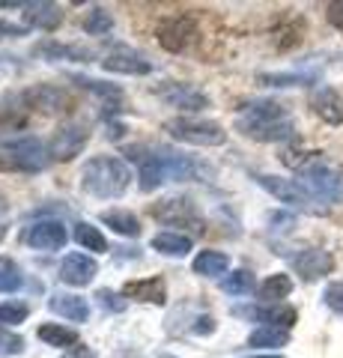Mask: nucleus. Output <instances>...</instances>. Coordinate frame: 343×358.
<instances>
[{"mask_svg":"<svg viewBox=\"0 0 343 358\" xmlns=\"http://www.w3.org/2000/svg\"><path fill=\"white\" fill-rule=\"evenodd\" d=\"M51 150L27 131H0V167L18 173H39L51 164Z\"/></svg>","mask_w":343,"mask_h":358,"instance_id":"f257e3e1","label":"nucleus"},{"mask_svg":"<svg viewBox=\"0 0 343 358\" xmlns=\"http://www.w3.org/2000/svg\"><path fill=\"white\" fill-rule=\"evenodd\" d=\"M129 167L117 155H96L84 164L81 171V188L98 200H114L129 188Z\"/></svg>","mask_w":343,"mask_h":358,"instance_id":"f03ea898","label":"nucleus"},{"mask_svg":"<svg viewBox=\"0 0 343 358\" xmlns=\"http://www.w3.org/2000/svg\"><path fill=\"white\" fill-rule=\"evenodd\" d=\"M298 182H302L307 192H311L319 203H343V167L328 162L326 155H307V159L298 164Z\"/></svg>","mask_w":343,"mask_h":358,"instance_id":"7ed1b4c3","label":"nucleus"},{"mask_svg":"<svg viewBox=\"0 0 343 358\" xmlns=\"http://www.w3.org/2000/svg\"><path fill=\"white\" fill-rule=\"evenodd\" d=\"M257 182L272 197H278L281 203H286V206H295V209H302V212H314V215H323V212H328V206L319 203V200L311 192H307V188L298 182V179H281V176H272V173H260Z\"/></svg>","mask_w":343,"mask_h":358,"instance_id":"20e7f679","label":"nucleus"},{"mask_svg":"<svg viewBox=\"0 0 343 358\" xmlns=\"http://www.w3.org/2000/svg\"><path fill=\"white\" fill-rule=\"evenodd\" d=\"M170 138L194 143V147H221L227 141V131L212 120H194V117H173L164 122Z\"/></svg>","mask_w":343,"mask_h":358,"instance_id":"39448f33","label":"nucleus"},{"mask_svg":"<svg viewBox=\"0 0 343 358\" xmlns=\"http://www.w3.org/2000/svg\"><path fill=\"white\" fill-rule=\"evenodd\" d=\"M27 245L30 248H39V251H60L66 248V242H69V233L60 221L54 218H42L36 224H30L27 227Z\"/></svg>","mask_w":343,"mask_h":358,"instance_id":"423d86ee","label":"nucleus"},{"mask_svg":"<svg viewBox=\"0 0 343 358\" xmlns=\"http://www.w3.org/2000/svg\"><path fill=\"white\" fill-rule=\"evenodd\" d=\"M87 138H90V131L84 126H63L48 143L51 159L54 162H72L75 155H81V150L87 147Z\"/></svg>","mask_w":343,"mask_h":358,"instance_id":"0eeeda50","label":"nucleus"},{"mask_svg":"<svg viewBox=\"0 0 343 358\" xmlns=\"http://www.w3.org/2000/svg\"><path fill=\"white\" fill-rule=\"evenodd\" d=\"M290 260H293V268L305 281H319V278L335 268V257L323 248H302L298 254H293Z\"/></svg>","mask_w":343,"mask_h":358,"instance_id":"6e6552de","label":"nucleus"},{"mask_svg":"<svg viewBox=\"0 0 343 358\" xmlns=\"http://www.w3.org/2000/svg\"><path fill=\"white\" fill-rule=\"evenodd\" d=\"M159 96L161 102H168L170 108H180V110H200L209 108V99L206 93H200L194 84H180V81H170L159 87Z\"/></svg>","mask_w":343,"mask_h":358,"instance_id":"1a4fd4ad","label":"nucleus"},{"mask_svg":"<svg viewBox=\"0 0 343 358\" xmlns=\"http://www.w3.org/2000/svg\"><path fill=\"white\" fill-rule=\"evenodd\" d=\"M96 275H98V263L87 254H66L60 263V281L69 287H90Z\"/></svg>","mask_w":343,"mask_h":358,"instance_id":"9d476101","label":"nucleus"},{"mask_svg":"<svg viewBox=\"0 0 343 358\" xmlns=\"http://www.w3.org/2000/svg\"><path fill=\"white\" fill-rule=\"evenodd\" d=\"M152 212H156V218L168 221V224H176V227H180V224H191L194 233L203 230V221H200V215H197L194 203L191 200H185V197H168L161 206H156Z\"/></svg>","mask_w":343,"mask_h":358,"instance_id":"9b49d317","label":"nucleus"},{"mask_svg":"<svg viewBox=\"0 0 343 358\" xmlns=\"http://www.w3.org/2000/svg\"><path fill=\"white\" fill-rule=\"evenodd\" d=\"M102 69L117 72V75H149L152 63L147 57H140L138 51H131V48H117L102 60Z\"/></svg>","mask_w":343,"mask_h":358,"instance_id":"f8f14e48","label":"nucleus"},{"mask_svg":"<svg viewBox=\"0 0 343 358\" xmlns=\"http://www.w3.org/2000/svg\"><path fill=\"white\" fill-rule=\"evenodd\" d=\"M239 317H248V320H257V322H265L272 329H286L295 322V310L286 308V305H260V308H236Z\"/></svg>","mask_w":343,"mask_h":358,"instance_id":"ddd939ff","label":"nucleus"},{"mask_svg":"<svg viewBox=\"0 0 343 358\" xmlns=\"http://www.w3.org/2000/svg\"><path fill=\"white\" fill-rule=\"evenodd\" d=\"M239 131L251 141H286L295 134V126L290 120H275V122H236Z\"/></svg>","mask_w":343,"mask_h":358,"instance_id":"4468645a","label":"nucleus"},{"mask_svg":"<svg viewBox=\"0 0 343 358\" xmlns=\"http://www.w3.org/2000/svg\"><path fill=\"white\" fill-rule=\"evenodd\" d=\"M311 108L316 110L319 120H326L328 126H340L343 122V102L331 87H316L311 96Z\"/></svg>","mask_w":343,"mask_h":358,"instance_id":"2eb2a0df","label":"nucleus"},{"mask_svg":"<svg viewBox=\"0 0 343 358\" xmlns=\"http://www.w3.org/2000/svg\"><path fill=\"white\" fill-rule=\"evenodd\" d=\"M66 93L57 87H33L24 93V105L33 108V110H39V114H57V110L66 108Z\"/></svg>","mask_w":343,"mask_h":358,"instance_id":"dca6fc26","label":"nucleus"},{"mask_svg":"<svg viewBox=\"0 0 343 358\" xmlns=\"http://www.w3.org/2000/svg\"><path fill=\"white\" fill-rule=\"evenodd\" d=\"M191 33H194V24H191V18H185V15H176V18H168L161 24L159 30V39L161 45L168 51H182L188 42H191Z\"/></svg>","mask_w":343,"mask_h":358,"instance_id":"f3484780","label":"nucleus"},{"mask_svg":"<svg viewBox=\"0 0 343 358\" xmlns=\"http://www.w3.org/2000/svg\"><path fill=\"white\" fill-rule=\"evenodd\" d=\"M126 299H138V301H149V305H164V281L156 278H143V281H129L123 287Z\"/></svg>","mask_w":343,"mask_h":358,"instance_id":"a211bd4d","label":"nucleus"},{"mask_svg":"<svg viewBox=\"0 0 343 358\" xmlns=\"http://www.w3.org/2000/svg\"><path fill=\"white\" fill-rule=\"evenodd\" d=\"M275 120H286V108L281 102L263 99V102H248L242 108L236 122H275Z\"/></svg>","mask_w":343,"mask_h":358,"instance_id":"6ab92c4d","label":"nucleus"},{"mask_svg":"<svg viewBox=\"0 0 343 358\" xmlns=\"http://www.w3.org/2000/svg\"><path fill=\"white\" fill-rule=\"evenodd\" d=\"M51 310L66 317L69 322H84L90 317V308H87V299L72 296V293H54L51 296Z\"/></svg>","mask_w":343,"mask_h":358,"instance_id":"aec40b11","label":"nucleus"},{"mask_svg":"<svg viewBox=\"0 0 343 358\" xmlns=\"http://www.w3.org/2000/svg\"><path fill=\"white\" fill-rule=\"evenodd\" d=\"M98 221L108 224L114 233H119V236H129V239H135L140 236V221L135 212H126V209H108L98 215Z\"/></svg>","mask_w":343,"mask_h":358,"instance_id":"412c9836","label":"nucleus"},{"mask_svg":"<svg viewBox=\"0 0 343 358\" xmlns=\"http://www.w3.org/2000/svg\"><path fill=\"white\" fill-rule=\"evenodd\" d=\"M152 251L159 254H168V257H185L191 251V236H185V233H173V230H164L159 236H152Z\"/></svg>","mask_w":343,"mask_h":358,"instance_id":"4be33fe9","label":"nucleus"},{"mask_svg":"<svg viewBox=\"0 0 343 358\" xmlns=\"http://www.w3.org/2000/svg\"><path fill=\"white\" fill-rule=\"evenodd\" d=\"M36 338L45 343V346H57V350H72L75 343H78V334L72 329L60 326V322H42L36 329Z\"/></svg>","mask_w":343,"mask_h":358,"instance_id":"5701e85b","label":"nucleus"},{"mask_svg":"<svg viewBox=\"0 0 343 358\" xmlns=\"http://www.w3.org/2000/svg\"><path fill=\"white\" fill-rule=\"evenodd\" d=\"M194 275H203V278H218V275H227L230 268V260L227 254L221 251H200L194 257Z\"/></svg>","mask_w":343,"mask_h":358,"instance_id":"b1692460","label":"nucleus"},{"mask_svg":"<svg viewBox=\"0 0 343 358\" xmlns=\"http://www.w3.org/2000/svg\"><path fill=\"white\" fill-rule=\"evenodd\" d=\"M24 9H27V24H33V27H39V30H54L60 24V9L54 6V3H24Z\"/></svg>","mask_w":343,"mask_h":358,"instance_id":"393cba45","label":"nucleus"},{"mask_svg":"<svg viewBox=\"0 0 343 358\" xmlns=\"http://www.w3.org/2000/svg\"><path fill=\"white\" fill-rule=\"evenodd\" d=\"M33 54L48 60H90V51L75 48V45H60V42H42L33 48Z\"/></svg>","mask_w":343,"mask_h":358,"instance_id":"a878e982","label":"nucleus"},{"mask_svg":"<svg viewBox=\"0 0 343 358\" xmlns=\"http://www.w3.org/2000/svg\"><path fill=\"white\" fill-rule=\"evenodd\" d=\"M293 293V281H290V275H269L265 281L257 287V296L263 301H269V305H275V301H281Z\"/></svg>","mask_w":343,"mask_h":358,"instance_id":"bb28decb","label":"nucleus"},{"mask_svg":"<svg viewBox=\"0 0 343 358\" xmlns=\"http://www.w3.org/2000/svg\"><path fill=\"white\" fill-rule=\"evenodd\" d=\"M257 81L263 87H311L316 81V75H307V72H265L260 75Z\"/></svg>","mask_w":343,"mask_h":358,"instance_id":"cd10ccee","label":"nucleus"},{"mask_svg":"<svg viewBox=\"0 0 343 358\" xmlns=\"http://www.w3.org/2000/svg\"><path fill=\"white\" fill-rule=\"evenodd\" d=\"M254 275L248 272V268H236V272H230L221 278V289H224L227 296H248L254 293Z\"/></svg>","mask_w":343,"mask_h":358,"instance_id":"c85d7f7f","label":"nucleus"},{"mask_svg":"<svg viewBox=\"0 0 343 358\" xmlns=\"http://www.w3.org/2000/svg\"><path fill=\"white\" fill-rule=\"evenodd\" d=\"M286 343H290V331L286 329L263 326L248 334V346H254V350H263V346H286Z\"/></svg>","mask_w":343,"mask_h":358,"instance_id":"c756f323","label":"nucleus"},{"mask_svg":"<svg viewBox=\"0 0 343 358\" xmlns=\"http://www.w3.org/2000/svg\"><path fill=\"white\" fill-rule=\"evenodd\" d=\"M75 239H78L81 248L93 251V254H105V251H108V242H105V236H102V233H98V230L93 227V224H87V221L75 224Z\"/></svg>","mask_w":343,"mask_h":358,"instance_id":"7c9ffc66","label":"nucleus"},{"mask_svg":"<svg viewBox=\"0 0 343 358\" xmlns=\"http://www.w3.org/2000/svg\"><path fill=\"white\" fill-rule=\"evenodd\" d=\"M84 30L90 33V36H105V33L114 30V18H110L102 6H93L90 15L84 18Z\"/></svg>","mask_w":343,"mask_h":358,"instance_id":"2f4dec72","label":"nucleus"},{"mask_svg":"<svg viewBox=\"0 0 343 358\" xmlns=\"http://www.w3.org/2000/svg\"><path fill=\"white\" fill-rule=\"evenodd\" d=\"M21 284H24V278H21L18 266L0 257V293H15V289H21Z\"/></svg>","mask_w":343,"mask_h":358,"instance_id":"473e14b6","label":"nucleus"},{"mask_svg":"<svg viewBox=\"0 0 343 358\" xmlns=\"http://www.w3.org/2000/svg\"><path fill=\"white\" fill-rule=\"evenodd\" d=\"M96 301L102 305L108 313H123L129 308V299L123 293H114V289H98L96 293Z\"/></svg>","mask_w":343,"mask_h":358,"instance_id":"72a5a7b5","label":"nucleus"},{"mask_svg":"<svg viewBox=\"0 0 343 358\" xmlns=\"http://www.w3.org/2000/svg\"><path fill=\"white\" fill-rule=\"evenodd\" d=\"M27 305H18V301H6V305H0V322L3 326H15V322H24L27 320Z\"/></svg>","mask_w":343,"mask_h":358,"instance_id":"f704fd0d","label":"nucleus"},{"mask_svg":"<svg viewBox=\"0 0 343 358\" xmlns=\"http://www.w3.org/2000/svg\"><path fill=\"white\" fill-rule=\"evenodd\" d=\"M21 350H24V341H21L18 334H13V331L0 329V355H18Z\"/></svg>","mask_w":343,"mask_h":358,"instance_id":"c9c22d12","label":"nucleus"},{"mask_svg":"<svg viewBox=\"0 0 343 358\" xmlns=\"http://www.w3.org/2000/svg\"><path fill=\"white\" fill-rule=\"evenodd\" d=\"M84 90H93V93H98V96H119V87H114V84H105V81H93V78H75Z\"/></svg>","mask_w":343,"mask_h":358,"instance_id":"e433bc0d","label":"nucleus"},{"mask_svg":"<svg viewBox=\"0 0 343 358\" xmlns=\"http://www.w3.org/2000/svg\"><path fill=\"white\" fill-rule=\"evenodd\" d=\"M323 299H326L328 310L343 313V284H328V287H326V293H323Z\"/></svg>","mask_w":343,"mask_h":358,"instance_id":"4c0bfd02","label":"nucleus"},{"mask_svg":"<svg viewBox=\"0 0 343 358\" xmlns=\"http://www.w3.org/2000/svg\"><path fill=\"white\" fill-rule=\"evenodd\" d=\"M269 224H272V230L275 233H290L295 227V218L290 215V212H275V215H269Z\"/></svg>","mask_w":343,"mask_h":358,"instance_id":"58836bf2","label":"nucleus"},{"mask_svg":"<svg viewBox=\"0 0 343 358\" xmlns=\"http://www.w3.org/2000/svg\"><path fill=\"white\" fill-rule=\"evenodd\" d=\"M326 15H328L331 24L343 30V0H337V3H328V13Z\"/></svg>","mask_w":343,"mask_h":358,"instance_id":"ea45409f","label":"nucleus"},{"mask_svg":"<svg viewBox=\"0 0 343 358\" xmlns=\"http://www.w3.org/2000/svg\"><path fill=\"white\" fill-rule=\"evenodd\" d=\"M27 27H18V24H9V21H0V36H24Z\"/></svg>","mask_w":343,"mask_h":358,"instance_id":"a19ab883","label":"nucleus"},{"mask_svg":"<svg viewBox=\"0 0 343 358\" xmlns=\"http://www.w3.org/2000/svg\"><path fill=\"white\" fill-rule=\"evenodd\" d=\"M66 358H93L90 352V346H81V343H75L69 352H66Z\"/></svg>","mask_w":343,"mask_h":358,"instance_id":"79ce46f5","label":"nucleus"},{"mask_svg":"<svg viewBox=\"0 0 343 358\" xmlns=\"http://www.w3.org/2000/svg\"><path fill=\"white\" fill-rule=\"evenodd\" d=\"M3 221H6V200L0 194V230H3Z\"/></svg>","mask_w":343,"mask_h":358,"instance_id":"37998d69","label":"nucleus"},{"mask_svg":"<svg viewBox=\"0 0 343 358\" xmlns=\"http://www.w3.org/2000/svg\"><path fill=\"white\" fill-rule=\"evenodd\" d=\"M257 358H284V355H257Z\"/></svg>","mask_w":343,"mask_h":358,"instance_id":"c03bdc74","label":"nucleus"}]
</instances>
